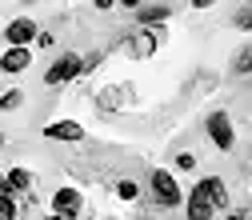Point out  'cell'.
Returning <instances> with one entry per match:
<instances>
[{
	"instance_id": "1",
	"label": "cell",
	"mask_w": 252,
	"mask_h": 220,
	"mask_svg": "<svg viewBox=\"0 0 252 220\" xmlns=\"http://www.w3.org/2000/svg\"><path fill=\"white\" fill-rule=\"evenodd\" d=\"M80 68H84L80 56H64V60H56V64L44 72V84H64V80H72Z\"/></svg>"
},
{
	"instance_id": "2",
	"label": "cell",
	"mask_w": 252,
	"mask_h": 220,
	"mask_svg": "<svg viewBox=\"0 0 252 220\" xmlns=\"http://www.w3.org/2000/svg\"><path fill=\"white\" fill-rule=\"evenodd\" d=\"M152 188H156V200L160 204H180V188L168 172H152Z\"/></svg>"
},
{
	"instance_id": "3",
	"label": "cell",
	"mask_w": 252,
	"mask_h": 220,
	"mask_svg": "<svg viewBox=\"0 0 252 220\" xmlns=\"http://www.w3.org/2000/svg\"><path fill=\"white\" fill-rule=\"evenodd\" d=\"M208 132H212L216 148H232V120H228L224 112H212V120H208Z\"/></svg>"
},
{
	"instance_id": "4",
	"label": "cell",
	"mask_w": 252,
	"mask_h": 220,
	"mask_svg": "<svg viewBox=\"0 0 252 220\" xmlns=\"http://www.w3.org/2000/svg\"><path fill=\"white\" fill-rule=\"evenodd\" d=\"M4 36L12 40V48H24L28 40H36V24L20 16V20H12V24H8V32H4Z\"/></svg>"
},
{
	"instance_id": "5",
	"label": "cell",
	"mask_w": 252,
	"mask_h": 220,
	"mask_svg": "<svg viewBox=\"0 0 252 220\" xmlns=\"http://www.w3.org/2000/svg\"><path fill=\"white\" fill-rule=\"evenodd\" d=\"M52 204H56V216H76L80 212V192H76V188H60V192L52 196Z\"/></svg>"
},
{
	"instance_id": "6",
	"label": "cell",
	"mask_w": 252,
	"mask_h": 220,
	"mask_svg": "<svg viewBox=\"0 0 252 220\" xmlns=\"http://www.w3.org/2000/svg\"><path fill=\"white\" fill-rule=\"evenodd\" d=\"M44 136H52V140H80L84 128H80L76 120H56V124H48V128H44Z\"/></svg>"
},
{
	"instance_id": "7",
	"label": "cell",
	"mask_w": 252,
	"mask_h": 220,
	"mask_svg": "<svg viewBox=\"0 0 252 220\" xmlns=\"http://www.w3.org/2000/svg\"><path fill=\"white\" fill-rule=\"evenodd\" d=\"M196 192H200L212 208H224V204H228V192H224V184H220V180H200Z\"/></svg>"
},
{
	"instance_id": "8",
	"label": "cell",
	"mask_w": 252,
	"mask_h": 220,
	"mask_svg": "<svg viewBox=\"0 0 252 220\" xmlns=\"http://www.w3.org/2000/svg\"><path fill=\"white\" fill-rule=\"evenodd\" d=\"M28 60H32V56H28V48H8L4 56H0V68H4V72H24Z\"/></svg>"
},
{
	"instance_id": "9",
	"label": "cell",
	"mask_w": 252,
	"mask_h": 220,
	"mask_svg": "<svg viewBox=\"0 0 252 220\" xmlns=\"http://www.w3.org/2000/svg\"><path fill=\"white\" fill-rule=\"evenodd\" d=\"M208 216H212V204L200 192H192V200H188V220H208Z\"/></svg>"
},
{
	"instance_id": "10",
	"label": "cell",
	"mask_w": 252,
	"mask_h": 220,
	"mask_svg": "<svg viewBox=\"0 0 252 220\" xmlns=\"http://www.w3.org/2000/svg\"><path fill=\"white\" fill-rule=\"evenodd\" d=\"M136 12H140V20H164L172 8H168V4H144V8H136Z\"/></svg>"
},
{
	"instance_id": "11",
	"label": "cell",
	"mask_w": 252,
	"mask_h": 220,
	"mask_svg": "<svg viewBox=\"0 0 252 220\" xmlns=\"http://www.w3.org/2000/svg\"><path fill=\"white\" fill-rule=\"evenodd\" d=\"M0 220H16V200L12 196H0Z\"/></svg>"
},
{
	"instance_id": "12",
	"label": "cell",
	"mask_w": 252,
	"mask_h": 220,
	"mask_svg": "<svg viewBox=\"0 0 252 220\" xmlns=\"http://www.w3.org/2000/svg\"><path fill=\"white\" fill-rule=\"evenodd\" d=\"M8 188H28V172H24V168H12V176H8Z\"/></svg>"
},
{
	"instance_id": "13",
	"label": "cell",
	"mask_w": 252,
	"mask_h": 220,
	"mask_svg": "<svg viewBox=\"0 0 252 220\" xmlns=\"http://www.w3.org/2000/svg\"><path fill=\"white\" fill-rule=\"evenodd\" d=\"M24 96H20V92H4V96H0V108H16Z\"/></svg>"
},
{
	"instance_id": "14",
	"label": "cell",
	"mask_w": 252,
	"mask_h": 220,
	"mask_svg": "<svg viewBox=\"0 0 252 220\" xmlns=\"http://www.w3.org/2000/svg\"><path fill=\"white\" fill-rule=\"evenodd\" d=\"M248 68H252V48L236 56V72H248Z\"/></svg>"
},
{
	"instance_id": "15",
	"label": "cell",
	"mask_w": 252,
	"mask_h": 220,
	"mask_svg": "<svg viewBox=\"0 0 252 220\" xmlns=\"http://www.w3.org/2000/svg\"><path fill=\"white\" fill-rule=\"evenodd\" d=\"M116 192H120L124 200H132V196H136V184H132V180H120V188H116Z\"/></svg>"
},
{
	"instance_id": "16",
	"label": "cell",
	"mask_w": 252,
	"mask_h": 220,
	"mask_svg": "<svg viewBox=\"0 0 252 220\" xmlns=\"http://www.w3.org/2000/svg\"><path fill=\"white\" fill-rule=\"evenodd\" d=\"M236 24L240 28H252V4H248V12H236Z\"/></svg>"
},
{
	"instance_id": "17",
	"label": "cell",
	"mask_w": 252,
	"mask_h": 220,
	"mask_svg": "<svg viewBox=\"0 0 252 220\" xmlns=\"http://www.w3.org/2000/svg\"><path fill=\"white\" fill-rule=\"evenodd\" d=\"M176 164H180V168H192V164H196V156H192V152H180V160H176Z\"/></svg>"
},
{
	"instance_id": "18",
	"label": "cell",
	"mask_w": 252,
	"mask_h": 220,
	"mask_svg": "<svg viewBox=\"0 0 252 220\" xmlns=\"http://www.w3.org/2000/svg\"><path fill=\"white\" fill-rule=\"evenodd\" d=\"M48 220H64V216H48Z\"/></svg>"
},
{
	"instance_id": "19",
	"label": "cell",
	"mask_w": 252,
	"mask_h": 220,
	"mask_svg": "<svg viewBox=\"0 0 252 220\" xmlns=\"http://www.w3.org/2000/svg\"><path fill=\"white\" fill-rule=\"evenodd\" d=\"M228 220H244V216H228Z\"/></svg>"
}]
</instances>
